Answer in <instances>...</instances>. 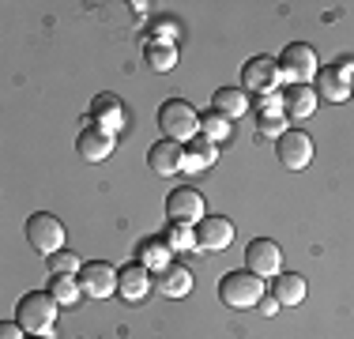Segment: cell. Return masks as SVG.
Masks as SVG:
<instances>
[{
	"instance_id": "1",
	"label": "cell",
	"mask_w": 354,
	"mask_h": 339,
	"mask_svg": "<svg viewBox=\"0 0 354 339\" xmlns=\"http://www.w3.org/2000/svg\"><path fill=\"white\" fill-rule=\"evenodd\" d=\"M57 313H61V302L49 291H30L23 294L19 305H15V324L30 336H49L57 324Z\"/></svg>"
},
{
	"instance_id": "2",
	"label": "cell",
	"mask_w": 354,
	"mask_h": 339,
	"mask_svg": "<svg viewBox=\"0 0 354 339\" xmlns=\"http://www.w3.org/2000/svg\"><path fill=\"white\" fill-rule=\"evenodd\" d=\"M158 132H162V140L192 143L200 136V113L185 98H166L158 106Z\"/></svg>"
},
{
	"instance_id": "3",
	"label": "cell",
	"mask_w": 354,
	"mask_h": 339,
	"mask_svg": "<svg viewBox=\"0 0 354 339\" xmlns=\"http://www.w3.org/2000/svg\"><path fill=\"white\" fill-rule=\"evenodd\" d=\"M260 298H264V279L252 275L249 268L226 271V275L218 279V302H223L226 309H257Z\"/></svg>"
},
{
	"instance_id": "4",
	"label": "cell",
	"mask_w": 354,
	"mask_h": 339,
	"mask_svg": "<svg viewBox=\"0 0 354 339\" xmlns=\"http://www.w3.org/2000/svg\"><path fill=\"white\" fill-rule=\"evenodd\" d=\"M23 234H27L30 249L46 260L64 249V223L57 215H49V211H35V215L27 219V226H23Z\"/></svg>"
},
{
	"instance_id": "5",
	"label": "cell",
	"mask_w": 354,
	"mask_h": 339,
	"mask_svg": "<svg viewBox=\"0 0 354 339\" xmlns=\"http://www.w3.org/2000/svg\"><path fill=\"white\" fill-rule=\"evenodd\" d=\"M317 72H320L317 53H313V46H306V42H290V46L279 53V75H283V80H290V87H294V83L317 80Z\"/></svg>"
},
{
	"instance_id": "6",
	"label": "cell",
	"mask_w": 354,
	"mask_h": 339,
	"mask_svg": "<svg viewBox=\"0 0 354 339\" xmlns=\"http://www.w3.org/2000/svg\"><path fill=\"white\" fill-rule=\"evenodd\" d=\"M204 215H207V211H204V196H200L196 189H189V185L170 189V196H166V219H170V223L196 226Z\"/></svg>"
},
{
	"instance_id": "7",
	"label": "cell",
	"mask_w": 354,
	"mask_h": 339,
	"mask_svg": "<svg viewBox=\"0 0 354 339\" xmlns=\"http://www.w3.org/2000/svg\"><path fill=\"white\" fill-rule=\"evenodd\" d=\"M279 61H272V57H252V61H245V68H241V87L252 91V95L268 98L275 95V83H279Z\"/></svg>"
},
{
	"instance_id": "8",
	"label": "cell",
	"mask_w": 354,
	"mask_h": 339,
	"mask_svg": "<svg viewBox=\"0 0 354 339\" xmlns=\"http://www.w3.org/2000/svg\"><path fill=\"white\" fill-rule=\"evenodd\" d=\"M192 230H196V249L200 253H223L234 245V223L226 215H204Z\"/></svg>"
},
{
	"instance_id": "9",
	"label": "cell",
	"mask_w": 354,
	"mask_h": 339,
	"mask_svg": "<svg viewBox=\"0 0 354 339\" xmlns=\"http://www.w3.org/2000/svg\"><path fill=\"white\" fill-rule=\"evenodd\" d=\"M275 158H279L286 170H306L313 163V140L301 129H286L279 140H275Z\"/></svg>"
},
{
	"instance_id": "10",
	"label": "cell",
	"mask_w": 354,
	"mask_h": 339,
	"mask_svg": "<svg viewBox=\"0 0 354 339\" xmlns=\"http://www.w3.org/2000/svg\"><path fill=\"white\" fill-rule=\"evenodd\" d=\"M245 268L260 279H275L283 271V249L272 241V237H257V241H249V249H245Z\"/></svg>"
},
{
	"instance_id": "11",
	"label": "cell",
	"mask_w": 354,
	"mask_h": 339,
	"mask_svg": "<svg viewBox=\"0 0 354 339\" xmlns=\"http://www.w3.org/2000/svg\"><path fill=\"white\" fill-rule=\"evenodd\" d=\"M80 286H83V294L95 298V302L117 294V271H113V264H106V260H91V264H83Z\"/></svg>"
},
{
	"instance_id": "12",
	"label": "cell",
	"mask_w": 354,
	"mask_h": 339,
	"mask_svg": "<svg viewBox=\"0 0 354 339\" xmlns=\"http://www.w3.org/2000/svg\"><path fill=\"white\" fill-rule=\"evenodd\" d=\"M151 286H155V279H151V268H143L140 260H132V264L117 268V294H121L124 302H143Z\"/></svg>"
},
{
	"instance_id": "13",
	"label": "cell",
	"mask_w": 354,
	"mask_h": 339,
	"mask_svg": "<svg viewBox=\"0 0 354 339\" xmlns=\"http://www.w3.org/2000/svg\"><path fill=\"white\" fill-rule=\"evenodd\" d=\"M113 143L117 136L98 129V125H87V129L80 132V140H75V151H80L83 163H106L109 155H113Z\"/></svg>"
},
{
	"instance_id": "14",
	"label": "cell",
	"mask_w": 354,
	"mask_h": 339,
	"mask_svg": "<svg viewBox=\"0 0 354 339\" xmlns=\"http://www.w3.org/2000/svg\"><path fill=\"white\" fill-rule=\"evenodd\" d=\"M147 166H151V174H158V177H174L177 170L185 166V147L174 143V140L151 143L147 147Z\"/></svg>"
},
{
	"instance_id": "15",
	"label": "cell",
	"mask_w": 354,
	"mask_h": 339,
	"mask_svg": "<svg viewBox=\"0 0 354 339\" xmlns=\"http://www.w3.org/2000/svg\"><path fill=\"white\" fill-rule=\"evenodd\" d=\"M317 87L313 83H294V87H286L283 95V113L286 121H306V117L317 113Z\"/></svg>"
},
{
	"instance_id": "16",
	"label": "cell",
	"mask_w": 354,
	"mask_h": 339,
	"mask_svg": "<svg viewBox=\"0 0 354 339\" xmlns=\"http://www.w3.org/2000/svg\"><path fill=\"white\" fill-rule=\"evenodd\" d=\"M91 125H98V129H106V132H113L117 129H124V106H121V98L117 95H98L95 102H91Z\"/></svg>"
},
{
	"instance_id": "17",
	"label": "cell",
	"mask_w": 354,
	"mask_h": 339,
	"mask_svg": "<svg viewBox=\"0 0 354 339\" xmlns=\"http://www.w3.org/2000/svg\"><path fill=\"white\" fill-rule=\"evenodd\" d=\"M306 279L298 275V271H279V275L272 279V298L283 305V309H294V305L306 302Z\"/></svg>"
},
{
	"instance_id": "18",
	"label": "cell",
	"mask_w": 354,
	"mask_h": 339,
	"mask_svg": "<svg viewBox=\"0 0 354 339\" xmlns=\"http://www.w3.org/2000/svg\"><path fill=\"white\" fill-rule=\"evenodd\" d=\"M218 158V143H212L207 136H196L192 143H185V174H200V170H212Z\"/></svg>"
},
{
	"instance_id": "19",
	"label": "cell",
	"mask_w": 354,
	"mask_h": 339,
	"mask_svg": "<svg viewBox=\"0 0 354 339\" xmlns=\"http://www.w3.org/2000/svg\"><path fill=\"white\" fill-rule=\"evenodd\" d=\"M155 291L166 294V298H185V294L192 291V271L185 264L162 268V271H158V279H155Z\"/></svg>"
},
{
	"instance_id": "20",
	"label": "cell",
	"mask_w": 354,
	"mask_h": 339,
	"mask_svg": "<svg viewBox=\"0 0 354 339\" xmlns=\"http://www.w3.org/2000/svg\"><path fill=\"white\" fill-rule=\"evenodd\" d=\"M212 109L223 113L226 121H238V117H245V109H249V91L245 87H218L215 98H212Z\"/></svg>"
},
{
	"instance_id": "21",
	"label": "cell",
	"mask_w": 354,
	"mask_h": 339,
	"mask_svg": "<svg viewBox=\"0 0 354 339\" xmlns=\"http://www.w3.org/2000/svg\"><path fill=\"white\" fill-rule=\"evenodd\" d=\"M317 98L347 102L351 98V80L339 72V68H320V72H317Z\"/></svg>"
},
{
	"instance_id": "22",
	"label": "cell",
	"mask_w": 354,
	"mask_h": 339,
	"mask_svg": "<svg viewBox=\"0 0 354 339\" xmlns=\"http://www.w3.org/2000/svg\"><path fill=\"white\" fill-rule=\"evenodd\" d=\"M136 253H140V264L143 268H155V271H162V268H170V241L166 237H143V241L136 245Z\"/></svg>"
},
{
	"instance_id": "23",
	"label": "cell",
	"mask_w": 354,
	"mask_h": 339,
	"mask_svg": "<svg viewBox=\"0 0 354 339\" xmlns=\"http://www.w3.org/2000/svg\"><path fill=\"white\" fill-rule=\"evenodd\" d=\"M143 57H147V64L155 68V72H170L177 64V46H170V42H147V46H143Z\"/></svg>"
},
{
	"instance_id": "24",
	"label": "cell",
	"mask_w": 354,
	"mask_h": 339,
	"mask_svg": "<svg viewBox=\"0 0 354 339\" xmlns=\"http://www.w3.org/2000/svg\"><path fill=\"white\" fill-rule=\"evenodd\" d=\"M49 294H53L61 305H75L80 294H83L80 275H49Z\"/></svg>"
},
{
	"instance_id": "25",
	"label": "cell",
	"mask_w": 354,
	"mask_h": 339,
	"mask_svg": "<svg viewBox=\"0 0 354 339\" xmlns=\"http://www.w3.org/2000/svg\"><path fill=\"white\" fill-rule=\"evenodd\" d=\"M230 125H234V121H226L223 113H215V109H207V113L200 117V129H204L200 136H207L212 143H218V140H226V136H230Z\"/></svg>"
},
{
	"instance_id": "26",
	"label": "cell",
	"mask_w": 354,
	"mask_h": 339,
	"mask_svg": "<svg viewBox=\"0 0 354 339\" xmlns=\"http://www.w3.org/2000/svg\"><path fill=\"white\" fill-rule=\"evenodd\" d=\"M46 264H49V275H80V271H83L80 257H75V253H68V249L53 253V257H49Z\"/></svg>"
},
{
	"instance_id": "27",
	"label": "cell",
	"mask_w": 354,
	"mask_h": 339,
	"mask_svg": "<svg viewBox=\"0 0 354 339\" xmlns=\"http://www.w3.org/2000/svg\"><path fill=\"white\" fill-rule=\"evenodd\" d=\"M166 241H170V249H196V230H192V226H181V223H170Z\"/></svg>"
},
{
	"instance_id": "28",
	"label": "cell",
	"mask_w": 354,
	"mask_h": 339,
	"mask_svg": "<svg viewBox=\"0 0 354 339\" xmlns=\"http://www.w3.org/2000/svg\"><path fill=\"white\" fill-rule=\"evenodd\" d=\"M257 309H260V313H264V317H275V313H279V309H283V305H279V302H275V298H272V294H264V298H260V305H257Z\"/></svg>"
},
{
	"instance_id": "29",
	"label": "cell",
	"mask_w": 354,
	"mask_h": 339,
	"mask_svg": "<svg viewBox=\"0 0 354 339\" xmlns=\"http://www.w3.org/2000/svg\"><path fill=\"white\" fill-rule=\"evenodd\" d=\"M0 339H23V328L15 324V320H4V324H0Z\"/></svg>"
},
{
	"instance_id": "30",
	"label": "cell",
	"mask_w": 354,
	"mask_h": 339,
	"mask_svg": "<svg viewBox=\"0 0 354 339\" xmlns=\"http://www.w3.org/2000/svg\"><path fill=\"white\" fill-rule=\"evenodd\" d=\"M351 95H354V80H351Z\"/></svg>"
},
{
	"instance_id": "31",
	"label": "cell",
	"mask_w": 354,
	"mask_h": 339,
	"mask_svg": "<svg viewBox=\"0 0 354 339\" xmlns=\"http://www.w3.org/2000/svg\"><path fill=\"white\" fill-rule=\"evenodd\" d=\"M35 339H46V336H35Z\"/></svg>"
}]
</instances>
